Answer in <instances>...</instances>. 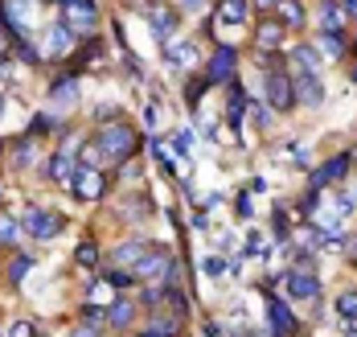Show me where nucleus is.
Masks as SVG:
<instances>
[{
	"label": "nucleus",
	"instance_id": "nucleus-15",
	"mask_svg": "<svg viewBox=\"0 0 357 337\" xmlns=\"http://www.w3.org/2000/svg\"><path fill=\"white\" fill-rule=\"evenodd\" d=\"M267 317H271V334L275 337H287L296 329V321H291V313H287L284 300H267Z\"/></svg>",
	"mask_w": 357,
	"mask_h": 337
},
{
	"label": "nucleus",
	"instance_id": "nucleus-21",
	"mask_svg": "<svg viewBox=\"0 0 357 337\" xmlns=\"http://www.w3.org/2000/svg\"><path fill=\"white\" fill-rule=\"evenodd\" d=\"M50 103H54V107H74V103H78V82H74V78H66V82H54Z\"/></svg>",
	"mask_w": 357,
	"mask_h": 337
},
{
	"label": "nucleus",
	"instance_id": "nucleus-33",
	"mask_svg": "<svg viewBox=\"0 0 357 337\" xmlns=\"http://www.w3.org/2000/svg\"><path fill=\"white\" fill-rule=\"evenodd\" d=\"M173 144H177V152H189V149H193V132H189V128L173 132Z\"/></svg>",
	"mask_w": 357,
	"mask_h": 337
},
{
	"label": "nucleus",
	"instance_id": "nucleus-13",
	"mask_svg": "<svg viewBox=\"0 0 357 337\" xmlns=\"http://www.w3.org/2000/svg\"><path fill=\"white\" fill-rule=\"evenodd\" d=\"M50 181H74V173H78V160H74L70 149H58L54 156H50Z\"/></svg>",
	"mask_w": 357,
	"mask_h": 337
},
{
	"label": "nucleus",
	"instance_id": "nucleus-10",
	"mask_svg": "<svg viewBox=\"0 0 357 337\" xmlns=\"http://www.w3.org/2000/svg\"><path fill=\"white\" fill-rule=\"evenodd\" d=\"M234 62H238V54H234L230 45H218L214 58H210V70H206V78H210V82H226V78H234Z\"/></svg>",
	"mask_w": 357,
	"mask_h": 337
},
{
	"label": "nucleus",
	"instance_id": "nucleus-41",
	"mask_svg": "<svg viewBox=\"0 0 357 337\" xmlns=\"http://www.w3.org/2000/svg\"><path fill=\"white\" fill-rule=\"evenodd\" d=\"M181 8H185V13H202V8H206V0H181Z\"/></svg>",
	"mask_w": 357,
	"mask_h": 337
},
{
	"label": "nucleus",
	"instance_id": "nucleus-27",
	"mask_svg": "<svg viewBox=\"0 0 357 337\" xmlns=\"http://www.w3.org/2000/svg\"><path fill=\"white\" fill-rule=\"evenodd\" d=\"M29 267H33V260H29V255H17V260H13V267H8V280H13V284H21V280L29 276Z\"/></svg>",
	"mask_w": 357,
	"mask_h": 337
},
{
	"label": "nucleus",
	"instance_id": "nucleus-3",
	"mask_svg": "<svg viewBox=\"0 0 357 337\" xmlns=\"http://www.w3.org/2000/svg\"><path fill=\"white\" fill-rule=\"evenodd\" d=\"M132 276L136 280H173V255L160 251V247H148L140 260H136Z\"/></svg>",
	"mask_w": 357,
	"mask_h": 337
},
{
	"label": "nucleus",
	"instance_id": "nucleus-40",
	"mask_svg": "<svg viewBox=\"0 0 357 337\" xmlns=\"http://www.w3.org/2000/svg\"><path fill=\"white\" fill-rule=\"evenodd\" d=\"M70 337H103V334H99V329H95V325H78V329H74Z\"/></svg>",
	"mask_w": 357,
	"mask_h": 337
},
{
	"label": "nucleus",
	"instance_id": "nucleus-12",
	"mask_svg": "<svg viewBox=\"0 0 357 337\" xmlns=\"http://www.w3.org/2000/svg\"><path fill=\"white\" fill-rule=\"evenodd\" d=\"M165 62H169V66H193V62H197V41H189V38L169 41V45H165Z\"/></svg>",
	"mask_w": 357,
	"mask_h": 337
},
{
	"label": "nucleus",
	"instance_id": "nucleus-24",
	"mask_svg": "<svg viewBox=\"0 0 357 337\" xmlns=\"http://www.w3.org/2000/svg\"><path fill=\"white\" fill-rule=\"evenodd\" d=\"M243 17H247V0H222V8H218L222 25H238Z\"/></svg>",
	"mask_w": 357,
	"mask_h": 337
},
{
	"label": "nucleus",
	"instance_id": "nucleus-9",
	"mask_svg": "<svg viewBox=\"0 0 357 337\" xmlns=\"http://www.w3.org/2000/svg\"><path fill=\"white\" fill-rule=\"evenodd\" d=\"M74 50V29L66 21H58V25H50V33H45V54L50 58H66Z\"/></svg>",
	"mask_w": 357,
	"mask_h": 337
},
{
	"label": "nucleus",
	"instance_id": "nucleus-43",
	"mask_svg": "<svg viewBox=\"0 0 357 337\" xmlns=\"http://www.w3.org/2000/svg\"><path fill=\"white\" fill-rule=\"evenodd\" d=\"M275 4H280V0H255V8H259V13H271Z\"/></svg>",
	"mask_w": 357,
	"mask_h": 337
},
{
	"label": "nucleus",
	"instance_id": "nucleus-39",
	"mask_svg": "<svg viewBox=\"0 0 357 337\" xmlns=\"http://www.w3.org/2000/svg\"><path fill=\"white\" fill-rule=\"evenodd\" d=\"M107 280H111V284H115V288H123V284H132L136 276H123V271H107Z\"/></svg>",
	"mask_w": 357,
	"mask_h": 337
},
{
	"label": "nucleus",
	"instance_id": "nucleus-44",
	"mask_svg": "<svg viewBox=\"0 0 357 337\" xmlns=\"http://www.w3.org/2000/svg\"><path fill=\"white\" fill-rule=\"evenodd\" d=\"M8 78V58H0V82Z\"/></svg>",
	"mask_w": 357,
	"mask_h": 337
},
{
	"label": "nucleus",
	"instance_id": "nucleus-37",
	"mask_svg": "<svg viewBox=\"0 0 357 337\" xmlns=\"http://www.w3.org/2000/svg\"><path fill=\"white\" fill-rule=\"evenodd\" d=\"M95 260H99L95 243H82V247H78V263H95Z\"/></svg>",
	"mask_w": 357,
	"mask_h": 337
},
{
	"label": "nucleus",
	"instance_id": "nucleus-38",
	"mask_svg": "<svg viewBox=\"0 0 357 337\" xmlns=\"http://www.w3.org/2000/svg\"><path fill=\"white\" fill-rule=\"evenodd\" d=\"M250 115H255V123H259V128H267V123H271V112H267L263 103H255V107H250Z\"/></svg>",
	"mask_w": 357,
	"mask_h": 337
},
{
	"label": "nucleus",
	"instance_id": "nucleus-30",
	"mask_svg": "<svg viewBox=\"0 0 357 337\" xmlns=\"http://www.w3.org/2000/svg\"><path fill=\"white\" fill-rule=\"evenodd\" d=\"M243 112H247V99H243V91H238V87H234V103H230V123H234V128H238V119H243Z\"/></svg>",
	"mask_w": 357,
	"mask_h": 337
},
{
	"label": "nucleus",
	"instance_id": "nucleus-14",
	"mask_svg": "<svg viewBox=\"0 0 357 337\" xmlns=\"http://www.w3.org/2000/svg\"><path fill=\"white\" fill-rule=\"evenodd\" d=\"M148 25H152V33L165 41L177 33V13L173 8H148Z\"/></svg>",
	"mask_w": 357,
	"mask_h": 337
},
{
	"label": "nucleus",
	"instance_id": "nucleus-42",
	"mask_svg": "<svg viewBox=\"0 0 357 337\" xmlns=\"http://www.w3.org/2000/svg\"><path fill=\"white\" fill-rule=\"evenodd\" d=\"M250 210H255V206H250V197H238V214H243V218H250Z\"/></svg>",
	"mask_w": 357,
	"mask_h": 337
},
{
	"label": "nucleus",
	"instance_id": "nucleus-16",
	"mask_svg": "<svg viewBox=\"0 0 357 337\" xmlns=\"http://www.w3.org/2000/svg\"><path fill=\"white\" fill-rule=\"evenodd\" d=\"M132 317H136V300H132V297L111 300V313H107L111 329H128V325H132Z\"/></svg>",
	"mask_w": 357,
	"mask_h": 337
},
{
	"label": "nucleus",
	"instance_id": "nucleus-22",
	"mask_svg": "<svg viewBox=\"0 0 357 337\" xmlns=\"http://www.w3.org/2000/svg\"><path fill=\"white\" fill-rule=\"evenodd\" d=\"M317 50L328 54V58H341V54H345V33H341V29H324L321 41H317Z\"/></svg>",
	"mask_w": 357,
	"mask_h": 337
},
{
	"label": "nucleus",
	"instance_id": "nucleus-5",
	"mask_svg": "<svg viewBox=\"0 0 357 337\" xmlns=\"http://www.w3.org/2000/svg\"><path fill=\"white\" fill-rule=\"evenodd\" d=\"M267 103L275 112H291L296 95H291V75L287 70H267Z\"/></svg>",
	"mask_w": 357,
	"mask_h": 337
},
{
	"label": "nucleus",
	"instance_id": "nucleus-47",
	"mask_svg": "<svg viewBox=\"0 0 357 337\" xmlns=\"http://www.w3.org/2000/svg\"><path fill=\"white\" fill-rule=\"evenodd\" d=\"M345 8H349V13L357 17V0H345Z\"/></svg>",
	"mask_w": 357,
	"mask_h": 337
},
{
	"label": "nucleus",
	"instance_id": "nucleus-25",
	"mask_svg": "<svg viewBox=\"0 0 357 337\" xmlns=\"http://www.w3.org/2000/svg\"><path fill=\"white\" fill-rule=\"evenodd\" d=\"M17 239H21V223L13 214H0V247H17Z\"/></svg>",
	"mask_w": 357,
	"mask_h": 337
},
{
	"label": "nucleus",
	"instance_id": "nucleus-46",
	"mask_svg": "<svg viewBox=\"0 0 357 337\" xmlns=\"http://www.w3.org/2000/svg\"><path fill=\"white\" fill-rule=\"evenodd\" d=\"M349 260L357 263V239H354V243H349Z\"/></svg>",
	"mask_w": 357,
	"mask_h": 337
},
{
	"label": "nucleus",
	"instance_id": "nucleus-19",
	"mask_svg": "<svg viewBox=\"0 0 357 337\" xmlns=\"http://www.w3.org/2000/svg\"><path fill=\"white\" fill-rule=\"evenodd\" d=\"M317 17H321L324 29H341L345 25V4L341 0H321L317 4Z\"/></svg>",
	"mask_w": 357,
	"mask_h": 337
},
{
	"label": "nucleus",
	"instance_id": "nucleus-11",
	"mask_svg": "<svg viewBox=\"0 0 357 337\" xmlns=\"http://www.w3.org/2000/svg\"><path fill=\"white\" fill-rule=\"evenodd\" d=\"M345 169H349V152L333 156L328 165H321V169L312 173V189H324V186H333V181H341V177H345Z\"/></svg>",
	"mask_w": 357,
	"mask_h": 337
},
{
	"label": "nucleus",
	"instance_id": "nucleus-20",
	"mask_svg": "<svg viewBox=\"0 0 357 337\" xmlns=\"http://www.w3.org/2000/svg\"><path fill=\"white\" fill-rule=\"evenodd\" d=\"M291 62H296V70H321V50L317 45H296L291 50Z\"/></svg>",
	"mask_w": 357,
	"mask_h": 337
},
{
	"label": "nucleus",
	"instance_id": "nucleus-28",
	"mask_svg": "<svg viewBox=\"0 0 357 337\" xmlns=\"http://www.w3.org/2000/svg\"><path fill=\"white\" fill-rule=\"evenodd\" d=\"M337 313H341L345 321H357V292H345V297L337 300Z\"/></svg>",
	"mask_w": 357,
	"mask_h": 337
},
{
	"label": "nucleus",
	"instance_id": "nucleus-35",
	"mask_svg": "<svg viewBox=\"0 0 357 337\" xmlns=\"http://www.w3.org/2000/svg\"><path fill=\"white\" fill-rule=\"evenodd\" d=\"M13 41H17V33H13L8 25H0V58H8V50H13Z\"/></svg>",
	"mask_w": 357,
	"mask_h": 337
},
{
	"label": "nucleus",
	"instance_id": "nucleus-36",
	"mask_svg": "<svg viewBox=\"0 0 357 337\" xmlns=\"http://www.w3.org/2000/svg\"><path fill=\"white\" fill-rule=\"evenodd\" d=\"M247 255H267V239L250 234V239H247Z\"/></svg>",
	"mask_w": 357,
	"mask_h": 337
},
{
	"label": "nucleus",
	"instance_id": "nucleus-1",
	"mask_svg": "<svg viewBox=\"0 0 357 337\" xmlns=\"http://www.w3.org/2000/svg\"><path fill=\"white\" fill-rule=\"evenodd\" d=\"M95 140H99V149H103V160H115V165H123L128 156H136V149H140V132H136L132 123H123V119L99 128Z\"/></svg>",
	"mask_w": 357,
	"mask_h": 337
},
{
	"label": "nucleus",
	"instance_id": "nucleus-48",
	"mask_svg": "<svg viewBox=\"0 0 357 337\" xmlns=\"http://www.w3.org/2000/svg\"><path fill=\"white\" fill-rule=\"evenodd\" d=\"M349 202H354V206H357V189H354V193H349Z\"/></svg>",
	"mask_w": 357,
	"mask_h": 337
},
{
	"label": "nucleus",
	"instance_id": "nucleus-32",
	"mask_svg": "<svg viewBox=\"0 0 357 337\" xmlns=\"http://www.w3.org/2000/svg\"><path fill=\"white\" fill-rule=\"evenodd\" d=\"M8 337H41V329H37L33 321H17V325L8 329Z\"/></svg>",
	"mask_w": 357,
	"mask_h": 337
},
{
	"label": "nucleus",
	"instance_id": "nucleus-50",
	"mask_svg": "<svg viewBox=\"0 0 357 337\" xmlns=\"http://www.w3.org/2000/svg\"><path fill=\"white\" fill-rule=\"evenodd\" d=\"M354 82H357V70H354Z\"/></svg>",
	"mask_w": 357,
	"mask_h": 337
},
{
	"label": "nucleus",
	"instance_id": "nucleus-8",
	"mask_svg": "<svg viewBox=\"0 0 357 337\" xmlns=\"http://www.w3.org/2000/svg\"><path fill=\"white\" fill-rule=\"evenodd\" d=\"M284 288L291 300H317L321 297V280L308 271V267H296V271H287L284 276Z\"/></svg>",
	"mask_w": 357,
	"mask_h": 337
},
{
	"label": "nucleus",
	"instance_id": "nucleus-4",
	"mask_svg": "<svg viewBox=\"0 0 357 337\" xmlns=\"http://www.w3.org/2000/svg\"><path fill=\"white\" fill-rule=\"evenodd\" d=\"M70 189H74V197H78V202H99V197H103V189H107V177H103V169L78 165Z\"/></svg>",
	"mask_w": 357,
	"mask_h": 337
},
{
	"label": "nucleus",
	"instance_id": "nucleus-31",
	"mask_svg": "<svg viewBox=\"0 0 357 337\" xmlns=\"http://www.w3.org/2000/svg\"><path fill=\"white\" fill-rule=\"evenodd\" d=\"M82 321H86V325H95V329H103L107 313H103V308H95V304H86V308H82Z\"/></svg>",
	"mask_w": 357,
	"mask_h": 337
},
{
	"label": "nucleus",
	"instance_id": "nucleus-7",
	"mask_svg": "<svg viewBox=\"0 0 357 337\" xmlns=\"http://www.w3.org/2000/svg\"><path fill=\"white\" fill-rule=\"evenodd\" d=\"M62 21L70 29H95L99 25V8H95V0H62Z\"/></svg>",
	"mask_w": 357,
	"mask_h": 337
},
{
	"label": "nucleus",
	"instance_id": "nucleus-2",
	"mask_svg": "<svg viewBox=\"0 0 357 337\" xmlns=\"http://www.w3.org/2000/svg\"><path fill=\"white\" fill-rule=\"evenodd\" d=\"M21 226H25L33 239H58V234L66 230V218H62V214H54V210L29 206V210H25V218H21Z\"/></svg>",
	"mask_w": 357,
	"mask_h": 337
},
{
	"label": "nucleus",
	"instance_id": "nucleus-45",
	"mask_svg": "<svg viewBox=\"0 0 357 337\" xmlns=\"http://www.w3.org/2000/svg\"><path fill=\"white\" fill-rule=\"evenodd\" d=\"M345 337H357V321H349V325H345Z\"/></svg>",
	"mask_w": 357,
	"mask_h": 337
},
{
	"label": "nucleus",
	"instance_id": "nucleus-34",
	"mask_svg": "<svg viewBox=\"0 0 357 337\" xmlns=\"http://www.w3.org/2000/svg\"><path fill=\"white\" fill-rule=\"evenodd\" d=\"M226 267H230V263H226V260H218V255H210V260L202 263V271H206V276H222Z\"/></svg>",
	"mask_w": 357,
	"mask_h": 337
},
{
	"label": "nucleus",
	"instance_id": "nucleus-18",
	"mask_svg": "<svg viewBox=\"0 0 357 337\" xmlns=\"http://www.w3.org/2000/svg\"><path fill=\"white\" fill-rule=\"evenodd\" d=\"M144 251H148V243H144V239H128V243H119V247H115L111 263H115V267H136V260H140Z\"/></svg>",
	"mask_w": 357,
	"mask_h": 337
},
{
	"label": "nucleus",
	"instance_id": "nucleus-29",
	"mask_svg": "<svg viewBox=\"0 0 357 337\" xmlns=\"http://www.w3.org/2000/svg\"><path fill=\"white\" fill-rule=\"evenodd\" d=\"M140 337H177V321H165V325L156 321V325H148Z\"/></svg>",
	"mask_w": 357,
	"mask_h": 337
},
{
	"label": "nucleus",
	"instance_id": "nucleus-6",
	"mask_svg": "<svg viewBox=\"0 0 357 337\" xmlns=\"http://www.w3.org/2000/svg\"><path fill=\"white\" fill-rule=\"evenodd\" d=\"M291 95H296V103L317 107V103L324 99L321 75H312V70H291Z\"/></svg>",
	"mask_w": 357,
	"mask_h": 337
},
{
	"label": "nucleus",
	"instance_id": "nucleus-23",
	"mask_svg": "<svg viewBox=\"0 0 357 337\" xmlns=\"http://www.w3.org/2000/svg\"><path fill=\"white\" fill-rule=\"evenodd\" d=\"M275 8H280V21H284V25H296V29H300V25L308 21V13H304L300 0H280Z\"/></svg>",
	"mask_w": 357,
	"mask_h": 337
},
{
	"label": "nucleus",
	"instance_id": "nucleus-26",
	"mask_svg": "<svg viewBox=\"0 0 357 337\" xmlns=\"http://www.w3.org/2000/svg\"><path fill=\"white\" fill-rule=\"evenodd\" d=\"M33 156H37V140L33 136H25V140L17 144V152H13V169H29Z\"/></svg>",
	"mask_w": 357,
	"mask_h": 337
},
{
	"label": "nucleus",
	"instance_id": "nucleus-49",
	"mask_svg": "<svg viewBox=\"0 0 357 337\" xmlns=\"http://www.w3.org/2000/svg\"><path fill=\"white\" fill-rule=\"evenodd\" d=\"M0 112H4V95H0Z\"/></svg>",
	"mask_w": 357,
	"mask_h": 337
},
{
	"label": "nucleus",
	"instance_id": "nucleus-17",
	"mask_svg": "<svg viewBox=\"0 0 357 337\" xmlns=\"http://www.w3.org/2000/svg\"><path fill=\"white\" fill-rule=\"evenodd\" d=\"M284 33H287V25L284 21H259V50H280L284 45Z\"/></svg>",
	"mask_w": 357,
	"mask_h": 337
}]
</instances>
